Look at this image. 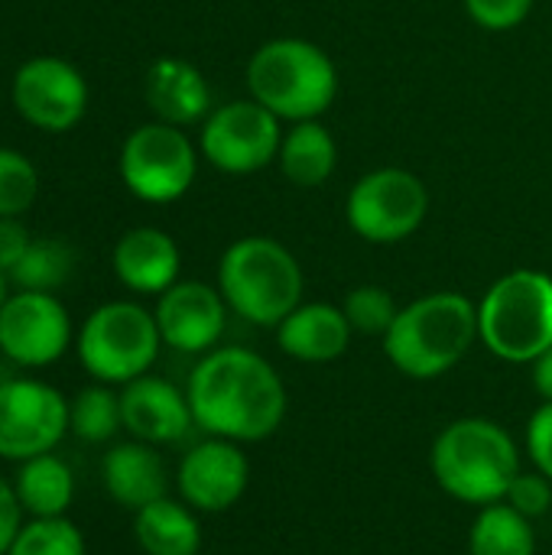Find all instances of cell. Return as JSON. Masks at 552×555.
I'll return each mask as SVG.
<instances>
[{
	"instance_id": "cell-1",
	"label": "cell",
	"mask_w": 552,
	"mask_h": 555,
	"mask_svg": "<svg viewBox=\"0 0 552 555\" xmlns=\"http://www.w3.org/2000/svg\"><path fill=\"white\" fill-rule=\"evenodd\" d=\"M185 397L195 429L238 446L270 439L290 410L277 367L251 348H215L192 367Z\"/></svg>"
},
{
	"instance_id": "cell-2",
	"label": "cell",
	"mask_w": 552,
	"mask_h": 555,
	"mask_svg": "<svg viewBox=\"0 0 552 555\" xmlns=\"http://www.w3.org/2000/svg\"><path fill=\"white\" fill-rule=\"evenodd\" d=\"M429 468L452 501L491 507L508 498L524 459L511 429L488 416H462L433 439Z\"/></svg>"
},
{
	"instance_id": "cell-3",
	"label": "cell",
	"mask_w": 552,
	"mask_h": 555,
	"mask_svg": "<svg viewBox=\"0 0 552 555\" xmlns=\"http://www.w3.org/2000/svg\"><path fill=\"white\" fill-rule=\"evenodd\" d=\"M387 361L410 380H436L459 367L478 341V302L442 289L400 306L381 338Z\"/></svg>"
},
{
	"instance_id": "cell-4",
	"label": "cell",
	"mask_w": 552,
	"mask_h": 555,
	"mask_svg": "<svg viewBox=\"0 0 552 555\" xmlns=\"http://www.w3.org/2000/svg\"><path fill=\"white\" fill-rule=\"evenodd\" d=\"M303 267L286 244L267 234L238 237L218 260V289L234 315L277 328L303 302Z\"/></svg>"
},
{
	"instance_id": "cell-5",
	"label": "cell",
	"mask_w": 552,
	"mask_h": 555,
	"mask_svg": "<svg viewBox=\"0 0 552 555\" xmlns=\"http://www.w3.org/2000/svg\"><path fill=\"white\" fill-rule=\"evenodd\" d=\"M338 68L332 55L299 36L264 42L247 62L251 98L280 120H319L338 98Z\"/></svg>"
},
{
	"instance_id": "cell-6",
	"label": "cell",
	"mask_w": 552,
	"mask_h": 555,
	"mask_svg": "<svg viewBox=\"0 0 552 555\" xmlns=\"http://www.w3.org/2000/svg\"><path fill=\"white\" fill-rule=\"evenodd\" d=\"M478 341L508 364H530L552 348V276L511 270L478 302Z\"/></svg>"
},
{
	"instance_id": "cell-7",
	"label": "cell",
	"mask_w": 552,
	"mask_h": 555,
	"mask_svg": "<svg viewBox=\"0 0 552 555\" xmlns=\"http://www.w3.org/2000/svg\"><path fill=\"white\" fill-rule=\"evenodd\" d=\"M163 335L156 315L130 299H114L88 312L75 335V354L91 380L124 387L156 364Z\"/></svg>"
},
{
	"instance_id": "cell-8",
	"label": "cell",
	"mask_w": 552,
	"mask_h": 555,
	"mask_svg": "<svg viewBox=\"0 0 552 555\" xmlns=\"http://www.w3.org/2000/svg\"><path fill=\"white\" fill-rule=\"evenodd\" d=\"M426 215V182L400 166H384L361 176L345 202L348 228L368 244H400L423 228Z\"/></svg>"
},
{
	"instance_id": "cell-9",
	"label": "cell",
	"mask_w": 552,
	"mask_h": 555,
	"mask_svg": "<svg viewBox=\"0 0 552 555\" xmlns=\"http://www.w3.org/2000/svg\"><path fill=\"white\" fill-rule=\"evenodd\" d=\"M117 169L130 195L150 205H169L192 189L198 172V150L182 127L153 120L124 140Z\"/></svg>"
},
{
	"instance_id": "cell-10",
	"label": "cell",
	"mask_w": 552,
	"mask_h": 555,
	"mask_svg": "<svg viewBox=\"0 0 552 555\" xmlns=\"http://www.w3.org/2000/svg\"><path fill=\"white\" fill-rule=\"evenodd\" d=\"M283 120L260 101H228L202 120L198 153L228 176H251L277 163Z\"/></svg>"
},
{
	"instance_id": "cell-11",
	"label": "cell",
	"mask_w": 552,
	"mask_h": 555,
	"mask_svg": "<svg viewBox=\"0 0 552 555\" xmlns=\"http://www.w3.org/2000/svg\"><path fill=\"white\" fill-rule=\"evenodd\" d=\"M68 400L46 380L7 377L0 380V459L26 462L55 452L68 436Z\"/></svg>"
},
{
	"instance_id": "cell-12",
	"label": "cell",
	"mask_w": 552,
	"mask_h": 555,
	"mask_svg": "<svg viewBox=\"0 0 552 555\" xmlns=\"http://www.w3.org/2000/svg\"><path fill=\"white\" fill-rule=\"evenodd\" d=\"M75 341L72 315L55 293L13 289L0 309V354L23 367L42 371L65 358Z\"/></svg>"
},
{
	"instance_id": "cell-13",
	"label": "cell",
	"mask_w": 552,
	"mask_h": 555,
	"mask_svg": "<svg viewBox=\"0 0 552 555\" xmlns=\"http://www.w3.org/2000/svg\"><path fill=\"white\" fill-rule=\"evenodd\" d=\"M10 98L29 127L65 133L81 124L88 111V81L72 62L59 55H36L16 68Z\"/></svg>"
},
{
	"instance_id": "cell-14",
	"label": "cell",
	"mask_w": 552,
	"mask_h": 555,
	"mask_svg": "<svg viewBox=\"0 0 552 555\" xmlns=\"http://www.w3.org/2000/svg\"><path fill=\"white\" fill-rule=\"evenodd\" d=\"M251 485V462L238 442L205 439L192 446L176 468V491L195 514L231 511Z\"/></svg>"
},
{
	"instance_id": "cell-15",
	"label": "cell",
	"mask_w": 552,
	"mask_h": 555,
	"mask_svg": "<svg viewBox=\"0 0 552 555\" xmlns=\"http://www.w3.org/2000/svg\"><path fill=\"white\" fill-rule=\"evenodd\" d=\"M153 315L166 348L179 354H208L224 335L228 302L218 286L202 280H179L163 296H156Z\"/></svg>"
},
{
	"instance_id": "cell-16",
	"label": "cell",
	"mask_w": 552,
	"mask_h": 555,
	"mask_svg": "<svg viewBox=\"0 0 552 555\" xmlns=\"http://www.w3.org/2000/svg\"><path fill=\"white\" fill-rule=\"evenodd\" d=\"M120 416L130 439L150 446L182 442L195 426L185 390L156 374H143L120 387Z\"/></svg>"
},
{
	"instance_id": "cell-17",
	"label": "cell",
	"mask_w": 552,
	"mask_h": 555,
	"mask_svg": "<svg viewBox=\"0 0 552 555\" xmlns=\"http://www.w3.org/2000/svg\"><path fill=\"white\" fill-rule=\"evenodd\" d=\"M114 276L137 296H163L172 283H179L182 254L179 244L159 228H130L120 234L111 254Z\"/></svg>"
},
{
	"instance_id": "cell-18",
	"label": "cell",
	"mask_w": 552,
	"mask_h": 555,
	"mask_svg": "<svg viewBox=\"0 0 552 555\" xmlns=\"http://www.w3.org/2000/svg\"><path fill=\"white\" fill-rule=\"evenodd\" d=\"M143 94L156 120L182 130L202 124L215 111L205 75L192 62L176 55H159L156 62H150L143 78Z\"/></svg>"
},
{
	"instance_id": "cell-19",
	"label": "cell",
	"mask_w": 552,
	"mask_h": 555,
	"mask_svg": "<svg viewBox=\"0 0 552 555\" xmlns=\"http://www.w3.org/2000/svg\"><path fill=\"white\" fill-rule=\"evenodd\" d=\"M277 345L303 364H332L351 345V325L335 302H299L277 328Z\"/></svg>"
},
{
	"instance_id": "cell-20",
	"label": "cell",
	"mask_w": 552,
	"mask_h": 555,
	"mask_svg": "<svg viewBox=\"0 0 552 555\" xmlns=\"http://www.w3.org/2000/svg\"><path fill=\"white\" fill-rule=\"evenodd\" d=\"M101 481L107 498L130 514L169 494V472L163 455L156 452V446L140 439L107 449L101 462Z\"/></svg>"
},
{
	"instance_id": "cell-21",
	"label": "cell",
	"mask_w": 552,
	"mask_h": 555,
	"mask_svg": "<svg viewBox=\"0 0 552 555\" xmlns=\"http://www.w3.org/2000/svg\"><path fill=\"white\" fill-rule=\"evenodd\" d=\"M133 540L143 555H198L202 524L182 498L166 494L133 514Z\"/></svg>"
},
{
	"instance_id": "cell-22",
	"label": "cell",
	"mask_w": 552,
	"mask_h": 555,
	"mask_svg": "<svg viewBox=\"0 0 552 555\" xmlns=\"http://www.w3.org/2000/svg\"><path fill=\"white\" fill-rule=\"evenodd\" d=\"M280 172L299 189H319L332 179L338 166V143L332 130L319 120H299L283 130V143L277 153Z\"/></svg>"
},
{
	"instance_id": "cell-23",
	"label": "cell",
	"mask_w": 552,
	"mask_h": 555,
	"mask_svg": "<svg viewBox=\"0 0 552 555\" xmlns=\"http://www.w3.org/2000/svg\"><path fill=\"white\" fill-rule=\"evenodd\" d=\"M13 491L26 517H68L75 501V475L65 459L46 452L16 465Z\"/></svg>"
},
{
	"instance_id": "cell-24",
	"label": "cell",
	"mask_w": 552,
	"mask_h": 555,
	"mask_svg": "<svg viewBox=\"0 0 552 555\" xmlns=\"http://www.w3.org/2000/svg\"><path fill=\"white\" fill-rule=\"evenodd\" d=\"M468 555H537L534 520L504 501L478 507V517L468 530Z\"/></svg>"
},
{
	"instance_id": "cell-25",
	"label": "cell",
	"mask_w": 552,
	"mask_h": 555,
	"mask_svg": "<svg viewBox=\"0 0 552 555\" xmlns=\"http://www.w3.org/2000/svg\"><path fill=\"white\" fill-rule=\"evenodd\" d=\"M75 273V250L59 237H33L23 260L10 270V283L16 289L55 293Z\"/></svg>"
},
{
	"instance_id": "cell-26",
	"label": "cell",
	"mask_w": 552,
	"mask_h": 555,
	"mask_svg": "<svg viewBox=\"0 0 552 555\" xmlns=\"http://www.w3.org/2000/svg\"><path fill=\"white\" fill-rule=\"evenodd\" d=\"M68 429L75 439L101 446L124 429L120 393L111 384H88L68 400Z\"/></svg>"
},
{
	"instance_id": "cell-27",
	"label": "cell",
	"mask_w": 552,
	"mask_h": 555,
	"mask_svg": "<svg viewBox=\"0 0 552 555\" xmlns=\"http://www.w3.org/2000/svg\"><path fill=\"white\" fill-rule=\"evenodd\" d=\"M85 537L68 517H29L7 555H85Z\"/></svg>"
},
{
	"instance_id": "cell-28",
	"label": "cell",
	"mask_w": 552,
	"mask_h": 555,
	"mask_svg": "<svg viewBox=\"0 0 552 555\" xmlns=\"http://www.w3.org/2000/svg\"><path fill=\"white\" fill-rule=\"evenodd\" d=\"M342 312L351 325L355 335H364V338H384L400 312L397 299L390 289L384 286H374V283H364V286H355L345 302H342Z\"/></svg>"
},
{
	"instance_id": "cell-29",
	"label": "cell",
	"mask_w": 552,
	"mask_h": 555,
	"mask_svg": "<svg viewBox=\"0 0 552 555\" xmlns=\"http://www.w3.org/2000/svg\"><path fill=\"white\" fill-rule=\"evenodd\" d=\"M39 195L36 166L10 146H0V218H20Z\"/></svg>"
},
{
	"instance_id": "cell-30",
	"label": "cell",
	"mask_w": 552,
	"mask_h": 555,
	"mask_svg": "<svg viewBox=\"0 0 552 555\" xmlns=\"http://www.w3.org/2000/svg\"><path fill=\"white\" fill-rule=\"evenodd\" d=\"M504 504H511L517 514L530 517V520H540L543 514H550L552 507V481L543 472H521L504 498Z\"/></svg>"
},
{
	"instance_id": "cell-31",
	"label": "cell",
	"mask_w": 552,
	"mask_h": 555,
	"mask_svg": "<svg viewBox=\"0 0 552 555\" xmlns=\"http://www.w3.org/2000/svg\"><path fill=\"white\" fill-rule=\"evenodd\" d=\"M534 10V0H465V13L488 33L517 29Z\"/></svg>"
},
{
	"instance_id": "cell-32",
	"label": "cell",
	"mask_w": 552,
	"mask_h": 555,
	"mask_svg": "<svg viewBox=\"0 0 552 555\" xmlns=\"http://www.w3.org/2000/svg\"><path fill=\"white\" fill-rule=\"evenodd\" d=\"M527 459L552 481V403H540L524 433Z\"/></svg>"
},
{
	"instance_id": "cell-33",
	"label": "cell",
	"mask_w": 552,
	"mask_h": 555,
	"mask_svg": "<svg viewBox=\"0 0 552 555\" xmlns=\"http://www.w3.org/2000/svg\"><path fill=\"white\" fill-rule=\"evenodd\" d=\"M23 507H20V498L13 491V481L0 478V555H7V550L13 546L16 533L23 530Z\"/></svg>"
},
{
	"instance_id": "cell-34",
	"label": "cell",
	"mask_w": 552,
	"mask_h": 555,
	"mask_svg": "<svg viewBox=\"0 0 552 555\" xmlns=\"http://www.w3.org/2000/svg\"><path fill=\"white\" fill-rule=\"evenodd\" d=\"M29 231L20 224V218H0V273L10 276V270L23 260L29 247Z\"/></svg>"
},
{
	"instance_id": "cell-35",
	"label": "cell",
	"mask_w": 552,
	"mask_h": 555,
	"mask_svg": "<svg viewBox=\"0 0 552 555\" xmlns=\"http://www.w3.org/2000/svg\"><path fill=\"white\" fill-rule=\"evenodd\" d=\"M530 377H534V390L543 403H552V348L543 351L537 361H530Z\"/></svg>"
},
{
	"instance_id": "cell-36",
	"label": "cell",
	"mask_w": 552,
	"mask_h": 555,
	"mask_svg": "<svg viewBox=\"0 0 552 555\" xmlns=\"http://www.w3.org/2000/svg\"><path fill=\"white\" fill-rule=\"evenodd\" d=\"M7 296H10V280L0 273V309H3V302H7Z\"/></svg>"
}]
</instances>
